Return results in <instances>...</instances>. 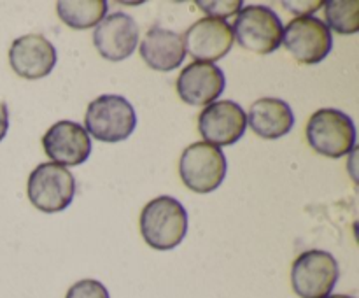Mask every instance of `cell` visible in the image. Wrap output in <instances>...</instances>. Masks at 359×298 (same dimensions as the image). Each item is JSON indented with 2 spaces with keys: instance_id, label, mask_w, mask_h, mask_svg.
<instances>
[{
  "instance_id": "6da1fadb",
  "label": "cell",
  "mask_w": 359,
  "mask_h": 298,
  "mask_svg": "<svg viewBox=\"0 0 359 298\" xmlns=\"http://www.w3.org/2000/svg\"><path fill=\"white\" fill-rule=\"evenodd\" d=\"M140 233L146 244L156 251H170L188 233V212L174 196H158L140 212Z\"/></svg>"
},
{
  "instance_id": "7a4b0ae2",
  "label": "cell",
  "mask_w": 359,
  "mask_h": 298,
  "mask_svg": "<svg viewBox=\"0 0 359 298\" xmlns=\"http://www.w3.org/2000/svg\"><path fill=\"white\" fill-rule=\"evenodd\" d=\"M84 125L88 135L100 142H121L135 130V109L121 95H102L88 105Z\"/></svg>"
},
{
  "instance_id": "3957f363",
  "label": "cell",
  "mask_w": 359,
  "mask_h": 298,
  "mask_svg": "<svg viewBox=\"0 0 359 298\" xmlns=\"http://www.w3.org/2000/svg\"><path fill=\"white\" fill-rule=\"evenodd\" d=\"M305 135L316 153L326 158H342L354 149L356 126L344 111L325 107L311 116Z\"/></svg>"
},
{
  "instance_id": "277c9868",
  "label": "cell",
  "mask_w": 359,
  "mask_h": 298,
  "mask_svg": "<svg viewBox=\"0 0 359 298\" xmlns=\"http://www.w3.org/2000/svg\"><path fill=\"white\" fill-rule=\"evenodd\" d=\"M231 30L238 46L256 55H270L283 44V21L266 6H242Z\"/></svg>"
},
{
  "instance_id": "5b68a950",
  "label": "cell",
  "mask_w": 359,
  "mask_h": 298,
  "mask_svg": "<svg viewBox=\"0 0 359 298\" xmlns=\"http://www.w3.org/2000/svg\"><path fill=\"white\" fill-rule=\"evenodd\" d=\"M28 200L46 214L62 212L76 195V179L69 168L56 163H41L28 175Z\"/></svg>"
},
{
  "instance_id": "8992f818",
  "label": "cell",
  "mask_w": 359,
  "mask_h": 298,
  "mask_svg": "<svg viewBox=\"0 0 359 298\" xmlns=\"http://www.w3.org/2000/svg\"><path fill=\"white\" fill-rule=\"evenodd\" d=\"M179 175L195 193L216 191L226 175V156L219 147L207 142H193L179 160Z\"/></svg>"
},
{
  "instance_id": "52a82bcc",
  "label": "cell",
  "mask_w": 359,
  "mask_h": 298,
  "mask_svg": "<svg viewBox=\"0 0 359 298\" xmlns=\"http://www.w3.org/2000/svg\"><path fill=\"white\" fill-rule=\"evenodd\" d=\"M339 276V263L332 252L311 249L293 262L291 286L300 298H326L332 294Z\"/></svg>"
},
{
  "instance_id": "ba28073f",
  "label": "cell",
  "mask_w": 359,
  "mask_h": 298,
  "mask_svg": "<svg viewBox=\"0 0 359 298\" xmlns=\"http://www.w3.org/2000/svg\"><path fill=\"white\" fill-rule=\"evenodd\" d=\"M283 44L302 65H318L333 48L332 30L316 16L291 20L283 32Z\"/></svg>"
},
{
  "instance_id": "9c48e42d",
  "label": "cell",
  "mask_w": 359,
  "mask_h": 298,
  "mask_svg": "<svg viewBox=\"0 0 359 298\" xmlns=\"http://www.w3.org/2000/svg\"><path fill=\"white\" fill-rule=\"evenodd\" d=\"M248 128V114L233 100H217L198 116V132L203 142L216 147L238 142Z\"/></svg>"
},
{
  "instance_id": "30bf717a",
  "label": "cell",
  "mask_w": 359,
  "mask_h": 298,
  "mask_svg": "<svg viewBox=\"0 0 359 298\" xmlns=\"http://www.w3.org/2000/svg\"><path fill=\"white\" fill-rule=\"evenodd\" d=\"M233 30L230 23L216 18H202L186 30L182 42L195 62L212 63L224 58L233 46Z\"/></svg>"
},
{
  "instance_id": "8fae6325",
  "label": "cell",
  "mask_w": 359,
  "mask_h": 298,
  "mask_svg": "<svg viewBox=\"0 0 359 298\" xmlns=\"http://www.w3.org/2000/svg\"><path fill=\"white\" fill-rule=\"evenodd\" d=\"M44 153L53 163L62 167H77L91 154V139L86 130L76 121L62 119L51 125L42 137Z\"/></svg>"
},
{
  "instance_id": "7c38bea8",
  "label": "cell",
  "mask_w": 359,
  "mask_h": 298,
  "mask_svg": "<svg viewBox=\"0 0 359 298\" xmlns=\"http://www.w3.org/2000/svg\"><path fill=\"white\" fill-rule=\"evenodd\" d=\"M226 86L224 72L214 63L193 62L181 70L177 77V95L184 104L207 107L217 102Z\"/></svg>"
},
{
  "instance_id": "4fadbf2b",
  "label": "cell",
  "mask_w": 359,
  "mask_h": 298,
  "mask_svg": "<svg viewBox=\"0 0 359 298\" xmlns=\"http://www.w3.org/2000/svg\"><path fill=\"white\" fill-rule=\"evenodd\" d=\"M93 44L109 62L126 60L139 44V25L126 13L109 14L95 28Z\"/></svg>"
},
{
  "instance_id": "5bb4252c",
  "label": "cell",
  "mask_w": 359,
  "mask_h": 298,
  "mask_svg": "<svg viewBox=\"0 0 359 298\" xmlns=\"http://www.w3.org/2000/svg\"><path fill=\"white\" fill-rule=\"evenodd\" d=\"M9 63L11 69L23 79H42L55 69L56 49L44 35H21L11 44Z\"/></svg>"
},
{
  "instance_id": "9a60e30c",
  "label": "cell",
  "mask_w": 359,
  "mask_h": 298,
  "mask_svg": "<svg viewBox=\"0 0 359 298\" xmlns=\"http://www.w3.org/2000/svg\"><path fill=\"white\" fill-rule=\"evenodd\" d=\"M140 56L151 69L158 72H170L177 69L184 60V42L177 32L163 27H153L142 39Z\"/></svg>"
},
{
  "instance_id": "2e32d148",
  "label": "cell",
  "mask_w": 359,
  "mask_h": 298,
  "mask_svg": "<svg viewBox=\"0 0 359 298\" xmlns=\"http://www.w3.org/2000/svg\"><path fill=\"white\" fill-rule=\"evenodd\" d=\"M248 125L262 139H280L293 130V109L280 98H259L249 109Z\"/></svg>"
},
{
  "instance_id": "e0dca14e",
  "label": "cell",
  "mask_w": 359,
  "mask_h": 298,
  "mask_svg": "<svg viewBox=\"0 0 359 298\" xmlns=\"http://www.w3.org/2000/svg\"><path fill=\"white\" fill-rule=\"evenodd\" d=\"M107 9L109 6L105 0H76V2L62 0L56 4L60 20L74 30L93 28L107 16Z\"/></svg>"
},
{
  "instance_id": "ac0fdd59",
  "label": "cell",
  "mask_w": 359,
  "mask_h": 298,
  "mask_svg": "<svg viewBox=\"0 0 359 298\" xmlns=\"http://www.w3.org/2000/svg\"><path fill=\"white\" fill-rule=\"evenodd\" d=\"M325 7L326 27L337 34L353 35L359 30V2L358 0H330Z\"/></svg>"
},
{
  "instance_id": "d6986e66",
  "label": "cell",
  "mask_w": 359,
  "mask_h": 298,
  "mask_svg": "<svg viewBox=\"0 0 359 298\" xmlns=\"http://www.w3.org/2000/svg\"><path fill=\"white\" fill-rule=\"evenodd\" d=\"M65 298H111L109 291L100 280L83 279L69 287Z\"/></svg>"
},
{
  "instance_id": "ffe728a7",
  "label": "cell",
  "mask_w": 359,
  "mask_h": 298,
  "mask_svg": "<svg viewBox=\"0 0 359 298\" xmlns=\"http://www.w3.org/2000/svg\"><path fill=\"white\" fill-rule=\"evenodd\" d=\"M196 6L203 11L205 14H209L207 18H216V20H223L224 18H230L233 14H238V11L242 9V2L237 0H219V2H210V0H198Z\"/></svg>"
},
{
  "instance_id": "44dd1931",
  "label": "cell",
  "mask_w": 359,
  "mask_h": 298,
  "mask_svg": "<svg viewBox=\"0 0 359 298\" xmlns=\"http://www.w3.org/2000/svg\"><path fill=\"white\" fill-rule=\"evenodd\" d=\"M323 4L325 2H284L283 6L287 7V11H291V13L298 14L297 18L300 16H311V13H314V11H318L319 7H323Z\"/></svg>"
},
{
  "instance_id": "7402d4cb",
  "label": "cell",
  "mask_w": 359,
  "mask_h": 298,
  "mask_svg": "<svg viewBox=\"0 0 359 298\" xmlns=\"http://www.w3.org/2000/svg\"><path fill=\"white\" fill-rule=\"evenodd\" d=\"M7 130H9V111H7V105L0 100V142L7 135Z\"/></svg>"
},
{
  "instance_id": "603a6c76",
  "label": "cell",
  "mask_w": 359,
  "mask_h": 298,
  "mask_svg": "<svg viewBox=\"0 0 359 298\" xmlns=\"http://www.w3.org/2000/svg\"><path fill=\"white\" fill-rule=\"evenodd\" d=\"M326 298H354V297H349V294H328Z\"/></svg>"
}]
</instances>
